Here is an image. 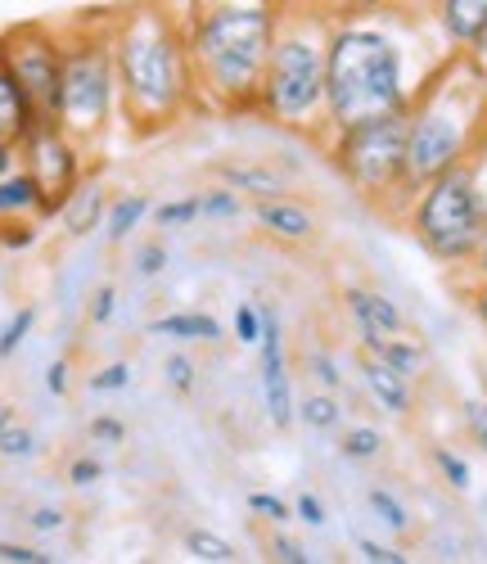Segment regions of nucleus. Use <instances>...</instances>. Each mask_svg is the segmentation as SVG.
<instances>
[{"instance_id": "15", "label": "nucleus", "mask_w": 487, "mask_h": 564, "mask_svg": "<svg viewBox=\"0 0 487 564\" xmlns=\"http://www.w3.org/2000/svg\"><path fill=\"white\" fill-rule=\"evenodd\" d=\"M109 191H105V181L100 176H82L77 185H73V195L59 204V221H64V235H68V240H86V235L90 230H100L105 226V217H109Z\"/></svg>"}, {"instance_id": "27", "label": "nucleus", "mask_w": 487, "mask_h": 564, "mask_svg": "<svg viewBox=\"0 0 487 564\" xmlns=\"http://www.w3.org/2000/svg\"><path fill=\"white\" fill-rule=\"evenodd\" d=\"M154 226L159 230H185V226H194L199 221V195H176V199H163V204H154Z\"/></svg>"}, {"instance_id": "54", "label": "nucleus", "mask_w": 487, "mask_h": 564, "mask_svg": "<svg viewBox=\"0 0 487 564\" xmlns=\"http://www.w3.org/2000/svg\"><path fill=\"white\" fill-rule=\"evenodd\" d=\"M284 6H316V0H284Z\"/></svg>"}, {"instance_id": "29", "label": "nucleus", "mask_w": 487, "mask_h": 564, "mask_svg": "<svg viewBox=\"0 0 487 564\" xmlns=\"http://www.w3.org/2000/svg\"><path fill=\"white\" fill-rule=\"evenodd\" d=\"M163 384L176 393V398H190L199 389V366H194L190 352H167L163 357Z\"/></svg>"}, {"instance_id": "43", "label": "nucleus", "mask_w": 487, "mask_h": 564, "mask_svg": "<svg viewBox=\"0 0 487 564\" xmlns=\"http://www.w3.org/2000/svg\"><path fill=\"white\" fill-rule=\"evenodd\" d=\"M294 520L307 524V529H325L329 524V510H325V501L316 492H299L294 497Z\"/></svg>"}, {"instance_id": "40", "label": "nucleus", "mask_w": 487, "mask_h": 564, "mask_svg": "<svg viewBox=\"0 0 487 564\" xmlns=\"http://www.w3.org/2000/svg\"><path fill=\"white\" fill-rule=\"evenodd\" d=\"M105 479V460L100 456H73L68 460V488H95V484H100Z\"/></svg>"}, {"instance_id": "12", "label": "nucleus", "mask_w": 487, "mask_h": 564, "mask_svg": "<svg viewBox=\"0 0 487 564\" xmlns=\"http://www.w3.org/2000/svg\"><path fill=\"white\" fill-rule=\"evenodd\" d=\"M344 307H348V316H353V330H357V339H361L366 352H375L379 344L407 335L402 307L388 299V294H379V290L353 285V290H344Z\"/></svg>"}, {"instance_id": "50", "label": "nucleus", "mask_w": 487, "mask_h": 564, "mask_svg": "<svg viewBox=\"0 0 487 564\" xmlns=\"http://www.w3.org/2000/svg\"><path fill=\"white\" fill-rule=\"evenodd\" d=\"M19 163H23V154H19V145H14V140H0V176L19 172Z\"/></svg>"}, {"instance_id": "49", "label": "nucleus", "mask_w": 487, "mask_h": 564, "mask_svg": "<svg viewBox=\"0 0 487 564\" xmlns=\"http://www.w3.org/2000/svg\"><path fill=\"white\" fill-rule=\"evenodd\" d=\"M388 6H393V0H329V10H338V14H379Z\"/></svg>"}, {"instance_id": "10", "label": "nucleus", "mask_w": 487, "mask_h": 564, "mask_svg": "<svg viewBox=\"0 0 487 564\" xmlns=\"http://www.w3.org/2000/svg\"><path fill=\"white\" fill-rule=\"evenodd\" d=\"M82 140H73L59 122H36L23 135V167L36 176V185L45 191V217H55L59 204L73 195V185L82 181Z\"/></svg>"}, {"instance_id": "25", "label": "nucleus", "mask_w": 487, "mask_h": 564, "mask_svg": "<svg viewBox=\"0 0 487 564\" xmlns=\"http://www.w3.org/2000/svg\"><path fill=\"white\" fill-rule=\"evenodd\" d=\"M383 447H388V438L375 425H353V430H344V438H338V452H344V460H353V465L379 460Z\"/></svg>"}, {"instance_id": "1", "label": "nucleus", "mask_w": 487, "mask_h": 564, "mask_svg": "<svg viewBox=\"0 0 487 564\" xmlns=\"http://www.w3.org/2000/svg\"><path fill=\"white\" fill-rule=\"evenodd\" d=\"M109 41L131 131H167L199 105V82L185 45V6L167 10L163 0H131L109 14Z\"/></svg>"}, {"instance_id": "21", "label": "nucleus", "mask_w": 487, "mask_h": 564, "mask_svg": "<svg viewBox=\"0 0 487 564\" xmlns=\"http://www.w3.org/2000/svg\"><path fill=\"white\" fill-rule=\"evenodd\" d=\"M154 213V199L150 195H140V191H131V195H118L113 204H109V217H105V240L109 245H127L131 235L144 226V217Z\"/></svg>"}, {"instance_id": "41", "label": "nucleus", "mask_w": 487, "mask_h": 564, "mask_svg": "<svg viewBox=\"0 0 487 564\" xmlns=\"http://www.w3.org/2000/svg\"><path fill=\"white\" fill-rule=\"evenodd\" d=\"M86 434H90V443H100V447H122L127 443V425H122V420L118 415H95L90 420V425H86Z\"/></svg>"}, {"instance_id": "6", "label": "nucleus", "mask_w": 487, "mask_h": 564, "mask_svg": "<svg viewBox=\"0 0 487 564\" xmlns=\"http://www.w3.org/2000/svg\"><path fill=\"white\" fill-rule=\"evenodd\" d=\"M122 109V86H118V64H113V41H109V19H86L64 28V86H59V127L95 145L113 113Z\"/></svg>"}, {"instance_id": "42", "label": "nucleus", "mask_w": 487, "mask_h": 564, "mask_svg": "<svg viewBox=\"0 0 487 564\" xmlns=\"http://www.w3.org/2000/svg\"><path fill=\"white\" fill-rule=\"evenodd\" d=\"M64 524H68V510H59V506H36V510H28V529L41 533V538L64 533Z\"/></svg>"}, {"instance_id": "7", "label": "nucleus", "mask_w": 487, "mask_h": 564, "mask_svg": "<svg viewBox=\"0 0 487 564\" xmlns=\"http://www.w3.org/2000/svg\"><path fill=\"white\" fill-rule=\"evenodd\" d=\"M411 230L429 258L447 267L474 262L487 235V195L478 185V172L469 163H456L443 176L424 181L411 204Z\"/></svg>"}, {"instance_id": "30", "label": "nucleus", "mask_w": 487, "mask_h": 564, "mask_svg": "<svg viewBox=\"0 0 487 564\" xmlns=\"http://www.w3.org/2000/svg\"><path fill=\"white\" fill-rule=\"evenodd\" d=\"M41 452V438L32 425H23V420H10L6 430H0V456L6 460H32Z\"/></svg>"}, {"instance_id": "44", "label": "nucleus", "mask_w": 487, "mask_h": 564, "mask_svg": "<svg viewBox=\"0 0 487 564\" xmlns=\"http://www.w3.org/2000/svg\"><path fill=\"white\" fill-rule=\"evenodd\" d=\"M59 555L41 551V546H28V542H0V564H55Z\"/></svg>"}, {"instance_id": "8", "label": "nucleus", "mask_w": 487, "mask_h": 564, "mask_svg": "<svg viewBox=\"0 0 487 564\" xmlns=\"http://www.w3.org/2000/svg\"><path fill=\"white\" fill-rule=\"evenodd\" d=\"M407 127H411V109L334 131L329 159L353 191H361L366 199L407 191Z\"/></svg>"}, {"instance_id": "53", "label": "nucleus", "mask_w": 487, "mask_h": 564, "mask_svg": "<svg viewBox=\"0 0 487 564\" xmlns=\"http://www.w3.org/2000/svg\"><path fill=\"white\" fill-rule=\"evenodd\" d=\"M10 420H19V406H10V402H0V430L10 425Z\"/></svg>"}, {"instance_id": "35", "label": "nucleus", "mask_w": 487, "mask_h": 564, "mask_svg": "<svg viewBox=\"0 0 487 564\" xmlns=\"http://www.w3.org/2000/svg\"><path fill=\"white\" fill-rule=\"evenodd\" d=\"M167 267H172V253H167L163 240H144V245H136V253H131V271H136L140 280H159Z\"/></svg>"}, {"instance_id": "11", "label": "nucleus", "mask_w": 487, "mask_h": 564, "mask_svg": "<svg viewBox=\"0 0 487 564\" xmlns=\"http://www.w3.org/2000/svg\"><path fill=\"white\" fill-rule=\"evenodd\" d=\"M258 384H262V411L271 430H289L299 420V398H294V375H289V344H284V321L280 312L262 316V339H258Z\"/></svg>"}, {"instance_id": "26", "label": "nucleus", "mask_w": 487, "mask_h": 564, "mask_svg": "<svg viewBox=\"0 0 487 564\" xmlns=\"http://www.w3.org/2000/svg\"><path fill=\"white\" fill-rule=\"evenodd\" d=\"M366 506H370V514L388 529V533H407L411 529V510L402 506V497L393 492V488H370L366 492Z\"/></svg>"}, {"instance_id": "28", "label": "nucleus", "mask_w": 487, "mask_h": 564, "mask_svg": "<svg viewBox=\"0 0 487 564\" xmlns=\"http://www.w3.org/2000/svg\"><path fill=\"white\" fill-rule=\"evenodd\" d=\"M303 370L312 375V384H316V389L344 393V366H338V357H334V352H325V348H307Z\"/></svg>"}, {"instance_id": "3", "label": "nucleus", "mask_w": 487, "mask_h": 564, "mask_svg": "<svg viewBox=\"0 0 487 564\" xmlns=\"http://www.w3.org/2000/svg\"><path fill=\"white\" fill-rule=\"evenodd\" d=\"M415 96L420 86H411L407 51L398 45L393 28L361 14L329 23V45H325V127L329 131H348L383 113H407Z\"/></svg>"}, {"instance_id": "18", "label": "nucleus", "mask_w": 487, "mask_h": 564, "mask_svg": "<svg viewBox=\"0 0 487 564\" xmlns=\"http://www.w3.org/2000/svg\"><path fill=\"white\" fill-rule=\"evenodd\" d=\"M150 335L159 339H176V344H221L226 330H221V321L208 316V312H167L159 321H150Z\"/></svg>"}, {"instance_id": "38", "label": "nucleus", "mask_w": 487, "mask_h": 564, "mask_svg": "<svg viewBox=\"0 0 487 564\" xmlns=\"http://www.w3.org/2000/svg\"><path fill=\"white\" fill-rule=\"evenodd\" d=\"M113 316H118V285L105 280V285H95L90 299H86V321L105 330V325H113Z\"/></svg>"}, {"instance_id": "45", "label": "nucleus", "mask_w": 487, "mask_h": 564, "mask_svg": "<svg viewBox=\"0 0 487 564\" xmlns=\"http://www.w3.org/2000/svg\"><path fill=\"white\" fill-rule=\"evenodd\" d=\"M271 555H275L280 564H312L307 546H303L299 538H289L284 529H275V538H271Z\"/></svg>"}, {"instance_id": "32", "label": "nucleus", "mask_w": 487, "mask_h": 564, "mask_svg": "<svg viewBox=\"0 0 487 564\" xmlns=\"http://www.w3.org/2000/svg\"><path fill=\"white\" fill-rule=\"evenodd\" d=\"M433 469L443 475V484H447L452 492H469V484H474L469 460H465L461 452H452V447H433Z\"/></svg>"}, {"instance_id": "31", "label": "nucleus", "mask_w": 487, "mask_h": 564, "mask_svg": "<svg viewBox=\"0 0 487 564\" xmlns=\"http://www.w3.org/2000/svg\"><path fill=\"white\" fill-rule=\"evenodd\" d=\"M32 330H36V307H19V312H10V321L0 325V361H10V357L28 344Z\"/></svg>"}, {"instance_id": "22", "label": "nucleus", "mask_w": 487, "mask_h": 564, "mask_svg": "<svg viewBox=\"0 0 487 564\" xmlns=\"http://www.w3.org/2000/svg\"><path fill=\"white\" fill-rule=\"evenodd\" d=\"M344 402H338V393L329 389H312L307 398H299V425H307L312 434H334L344 430Z\"/></svg>"}, {"instance_id": "20", "label": "nucleus", "mask_w": 487, "mask_h": 564, "mask_svg": "<svg viewBox=\"0 0 487 564\" xmlns=\"http://www.w3.org/2000/svg\"><path fill=\"white\" fill-rule=\"evenodd\" d=\"M36 213H45V191L36 185V176L28 167L0 176V217H36Z\"/></svg>"}, {"instance_id": "55", "label": "nucleus", "mask_w": 487, "mask_h": 564, "mask_svg": "<svg viewBox=\"0 0 487 564\" xmlns=\"http://www.w3.org/2000/svg\"><path fill=\"white\" fill-rule=\"evenodd\" d=\"M420 6H433V0H420Z\"/></svg>"}, {"instance_id": "24", "label": "nucleus", "mask_w": 487, "mask_h": 564, "mask_svg": "<svg viewBox=\"0 0 487 564\" xmlns=\"http://www.w3.org/2000/svg\"><path fill=\"white\" fill-rule=\"evenodd\" d=\"M375 357H383L388 366H398L402 375H411V380H420L424 366H429V352H424V344H420V339H411V330H407V335H398V339H388V344H379V348H375Z\"/></svg>"}, {"instance_id": "51", "label": "nucleus", "mask_w": 487, "mask_h": 564, "mask_svg": "<svg viewBox=\"0 0 487 564\" xmlns=\"http://www.w3.org/2000/svg\"><path fill=\"white\" fill-rule=\"evenodd\" d=\"M474 312H478V321H483V330H487V280H483V290L474 294Z\"/></svg>"}, {"instance_id": "17", "label": "nucleus", "mask_w": 487, "mask_h": 564, "mask_svg": "<svg viewBox=\"0 0 487 564\" xmlns=\"http://www.w3.org/2000/svg\"><path fill=\"white\" fill-rule=\"evenodd\" d=\"M433 19L447 45L469 51V45L487 32V0H433Z\"/></svg>"}, {"instance_id": "14", "label": "nucleus", "mask_w": 487, "mask_h": 564, "mask_svg": "<svg viewBox=\"0 0 487 564\" xmlns=\"http://www.w3.org/2000/svg\"><path fill=\"white\" fill-rule=\"evenodd\" d=\"M361 384H366V393L375 398V406L383 411V415H411V406H415V380L411 375H402L398 366H388L383 357H375V352H366L361 348Z\"/></svg>"}, {"instance_id": "33", "label": "nucleus", "mask_w": 487, "mask_h": 564, "mask_svg": "<svg viewBox=\"0 0 487 564\" xmlns=\"http://www.w3.org/2000/svg\"><path fill=\"white\" fill-rule=\"evenodd\" d=\"M244 506H249V514H258V520H267L275 529H284L289 520H294V501H284L280 492H249Z\"/></svg>"}, {"instance_id": "13", "label": "nucleus", "mask_w": 487, "mask_h": 564, "mask_svg": "<svg viewBox=\"0 0 487 564\" xmlns=\"http://www.w3.org/2000/svg\"><path fill=\"white\" fill-rule=\"evenodd\" d=\"M213 176L221 181V185H230V191L239 195V199H253V204H262V199H284L289 195V176L280 172V167H271V163H262V159H221V163H213Z\"/></svg>"}, {"instance_id": "39", "label": "nucleus", "mask_w": 487, "mask_h": 564, "mask_svg": "<svg viewBox=\"0 0 487 564\" xmlns=\"http://www.w3.org/2000/svg\"><path fill=\"white\" fill-rule=\"evenodd\" d=\"M461 420H465L469 443L487 456V402H483V398H465V402H461Z\"/></svg>"}, {"instance_id": "47", "label": "nucleus", "mask_w": 487, "mask_h": 564, "mask_svg": "<svg viewBox=\"0 0 487 564\" xmlns=\"http://www.w3.org/2000/svg\"><path fill=\"white\" fill-rule=\"evenodd\" d=\"M357 551H361V560H370V564H407L411 555H402L398 546H383V542H370V538H357Z\"/></svg>"}, {"instance_id": "2", "label": "nucleus", "mask_w": 487, "mask_h": 564, "mask_svg": "<svg viewBox=\"0 0 487 564\" xmlns=\"http://www.w3.org/2000/svg\"><path fill=\"white\" fill-rule=\"evenodd\" d=\"M280 10L284 0H185V45L199 105L217 113H258Z\"/></svg>"}, {"instance_id": "48", "label": "nucleus", "mask_w": 487, "mask_h": 564, "mask_svg": "<svg viewBox=\"0 0 487 564\" xmlns=\"http://www.w3.org/2000/svg\"><path fill=\"white\" fill-rule=\"evenodd\" d=\"M68 389H73V366L59 357V361L45 366V393H51V398H64Z\"/></svg>"}, {"instance_id": "19", "label": "nucleus", "mask_w": 487, "mask_h": 564, "mask_svg": "<svg viewBox=\"0 0 487 564\" xmlns=\"http://www.w3.org/2000/svg\"><path fill=\"white\" fill-rule=\"evenodd\" d=\"M36 127V113L23 96V86L14 82L6 55H0V140H14V145H23V135Z\"/></svg>"}, {"instance_id": "37", "label": "nucleus", "mask_w": 487, "mask_h": 564, "mask_svg": "<svg viewBox=\"0 0 487 564\" xmlns=\"http://www.w3.org/2000/svg\"><path fill=\"white\" fill-rule=\"evenodd\" d=\"M131 361H109V366H100V370H95L90 375V380H86V389L90 393H100V398H109V393H127L131 389Z\"/></svg>"}, {"instance_id": "23", "label": "nucleus", "mask_w": 487, "mask_h": 564, "mask_svg": "<svg viewBox=\"0 0 487 564\" xmlns=\"http://www.w3.org/2000/svg\"><path fill=\"white\" fill-rule=\"evenodd\" d=\"M181 546H185L190 560H199V564H235V560H239L235 542H226V538L213 533V529H190V533L181 538Z\"/></svg>"}, {"instance_id": "46", "label": "nucleus", "mask_w": 487, "mask_h": 564, "mask_svg": "<svg viewBox=\"0 0 487 564\" xmlns=\"http://www.w3.org/2000/svg\"><path fill=\"white\" fill-rule=\"evenodd\" d=\"M32 245H36V226L32 221L0 226V249H32Z\"/></svg>"}, {"instance_id": "16", "label": "nucleus", "mask_w": 487, "mask_h": 564, "mask_svg": "<svg viewBox=\"0 0 487 564\" xmlns=\"http://www.w3.org/2000/svg\"><path fill=\"white\" fill-rule=\"evenodd\" d=\"M253 221L271 235V240H280V245H307L312 235H316V217L299 204V199H262V204H253Z\"/></svg>"}, {"instance_id": "36", "label": "nucleus", "mask_w": 487, "mask_h": 564, "mask_svg": "<svg viewBox=\"0 0 487 564\" xmlns=\"http://www.w3.org/2000/svg\"><path fill=\"white\" fill-rule=\"evenodd\" d=\"M239 213H244V199L230 191V185H213V191L199 195V217H208V221H230Z\"/></svg>"}, {"instance_id": "34", "label": "nucleus", "mask_w": 487, "mask_h": 564, "mask_svg": "<svg viewBox=\"0 0 487 564\" xmlns=\"http://www.w3.org/2000/svg\"><path fill=\"white\" fill-rule=\"evenodd\" d=\"M262 316H267V307H258V303H235L230 335H235L239 348H258V339H262Z\"/></svg>"}, {"instance_id": "9", "label": "nucleus", "mask_w": 487, "mask_h": 564, "mask_svg": "<svg viewBox=\"0 0 487 564\" xmlns=\"http://www.w3.org/2000/svg\"><path fill=\"white\" fill-rule=\"evenodd\" d=\"M14 82L36 113V122H59V86H64V32L51 23H14L0 32Z\"/></svg>"}, {"instance_id": "5", "label": "nucleus", "mask_w": 487, "mask_h": 564, "mask_svg": "<svg viewBox=\"0 0 487 564\" xmlns=\"http://www.w3.org/2000/svg\"><path fill=\"white\" fill-rule=\"evenodd\" d=\"M325 45H329V14L316 6H284L275 45L267 59L258 113L312 131L325 122Z\"/></svg>"}, {"instance_id": "4", "label": "nucleus", "mask_w": 487, "mask_h": 564, "mask_svg": "<svg viewBox=\"0 0 487 564\" xmlns=\"http://www.w3.org/2000/svg\"><path fill=\"white\" fill-rule=\"evenodd\" d=\"M487 127V77L465 59L437 68L429 86L411 105L407 127V195H415L424 181L443 176L447 167L465 163L478 145V131Z\"/></svg>"}, {"instance_id": "52", "label": "nucleus", "mask_w": 487, "mask_h": 564, "mask_svg": "<svg viewBox=\"0 0 487 564\" xmlns=\"http://www.w3.org/2000/svg\"><path fill=\"white\" fill-rule=\"evenodd\" d=\"M474 267H478V275L487 280V235H483V245H478V253H474Z\"/></svg>"}]
</instances>
